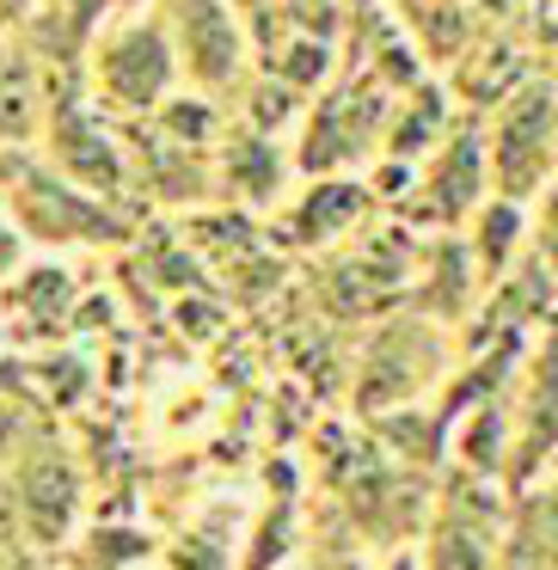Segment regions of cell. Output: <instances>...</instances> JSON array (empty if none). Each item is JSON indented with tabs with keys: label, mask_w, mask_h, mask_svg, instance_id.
I'll list each match as a JSON object with an SVG mask.
<instances>
[{
	"label": "cell",
	"mask_w": 558,
	"mask_h": 570,
	"mask_svg": "<svg viewBox=\"0 0 558 570\" xmlns=\"http://www.w3.org/2000/svg\"><path fill=\"white\" fill-rule=\"evenodd\" d=\"M80 75H87V92L111 117H124V124L154 117L178 92V80H185L166 7H117L92 31L87 56H80Z\"/></svg>",
	"instance_id": "obj_1"
},
{
	"label": "cell",
	"mask_w": 558,
	"mask_h": 570,
	"mask_svg": "<svg viewBox=\"0 0 558 570\" xmlns=\"http://www.w3.org/2000/svg\"><path fill=\"white\" fill-rule=\"evenodd\" d=\"M288 178V154L271 141V129H239L222 141V190L239 203H271Z\"/></svg>",
	"instance_id": "obj_12"
},
{
	"label": "cell",
	"mask_w": 558,
	"mask_h": 570,
	"mask_svg": "<svg viewBox=\"0 0 558 570\" xmlns=\"http://www.w3.org/2000/svg\"><path fill=\"white\" fill-rule=\"evenodd\" d=\"M528 252L546 264V276L558 283V178L528 203Z\"/></svg>",
	"instance_id": "obj_15"
},
{
	"label": "cell",
	"mask_w": 558,
	"mask_h": 570,
	"mask_svg": "<svg viewBox=\"0 0 558 570\" xmlns=\"http://www.w3.org/2000/svg\"><path fill=\"white\" fill-rule=\"evenodd\" d=\"M43 141H50V166L92 197H117L129 185V154L105 124V105L87 92L80 68H50V111H43Z\"/></svg>",
	"instance_id": "obj_4"
},
{
	"label": "cell",
	"mask_w": 558,
	"mask_h": 570,
	"mask_svg": "<svg viewBox=\"0 0 558 570\" xmlns=\"http://www.w3.org/2000/svg\"><path fill=\"white\" fill-rule=\"evenodd\" d=\"M516 521V491L497 479H479L467 466H448V479L435 484L430 515L418 528V558L423 570H497Z\"/></svg>",
	"instance_id": "obj_3"
},
{
	"label": "cell",
	"mask_w": 558,
	"mask_h": 570,
	"mask_svg": "<svg viewBox=\"0 0 558 570\" xmlns=\"http://www.w3.org/2000/svg\"><path fill=\"white\" fill-rule=\"evenodd\" d=\"M460 239H467V252H472V264H479L484 288L503 283V276L528 258V203L497 190V197H484L479 209H472V222H467V234H460Z\"/></svg>",
	"instance_id": "obj_10"
},
{
	"label": "cell",
	"mask_w": 558,
	"mask_h": 570,
	"mask_svg": "<svg viewBox=\"0 0 558 570\" xmlns=\"http://www.w3.org/2000/svg\"><path fill=\"white\" fill-rule=\"evenodd\" d=\"M190 92H227L246 75V31L234 0H160Z\"/></svg>",
	"instance_id": "obj_5"
},
{
	"label": "cell",
	"mask_w": 558,
	"mask_h": 570,
	"mask_svg": "<svg viewBox=\"0 0 558 570\" xmlns=\"http://www.w3.org/2000/svg\"><path fill=\"white\" fill-rule=\"evenodd\" d=\"M374 570H423V558H418V546H393V552H381Z\"/></svg>",
	"instance_id": "obj_16"
},
{
	"label": "cell",
	"mask_w": 558,
	"mask_h": 570,
	"mask_svg": "<svg viewBox=\"0 0 558 570\" xmlns=\"http://www.w3.org/2000/svg\"><path fill=\"white\" fill-rule=\"evenodd\" d=\"M484 185H491V154L472 136H442V148L418 166V197H411V215L430 222L435 234H454V227L472 222V209L484 203Z\"/></svg>",
	"instance_id": "obj_7"
},
{
	"label": "cell",
	"mask_w": 558,
	"mask_h": 570,
	"mask_svg": "<svg viewBox=\"0 0 558 570\" xmlns=\"http://www.w3.org/2000/svg\"><path fill=\"white\" fill-rule=\"evenodd\" d=\"M516 521L528 528V540L540 546L546 570H558V472L540 479L533 491H516Z\"/></svg>",
	"instance_id": "obj_14"
},
{
	"label": "cell",
	"mask_w": 558,
	"mask_h": 570,
	"mask_svg": "<svg viewBox=\"0 0 558 570\" xmlns=\"http://www.w3.org/2000/svg\"><path fill=\"white\" fill-rule=\"evenodd\" d=\"M43 111H50V68L31 43H19L13 31H0V141L43 136Z\"/></svg>",
	"instance_id": "obj_9"
},
{
	"label": "cell",
	"mask_w": 558,
	"mask_h": 570,
	"mask_svg": "<svg viewBox=\"0 0 558 570\" xmlns=\"http://www.w3.org/2000/svg\"><path fill=\"white\" fill-rule=\"evenodd\" d=\"M460 362V344L448 337V325L423 320L411 307H393L356 350V374H350V405L356 417H381V411L423 405L448 386Z\"/></svg>",
	"instance_id": "obj_2"
},
{
	"label": "cell",
	"mask_w": 558,
	"mask_h": 570,
	"mask_svg": "<svg viewBox=\"0 0 558 570\" xmlns=\"http://www.w3.org/2000/svg\"><path fill=\"white\" fill-rule=\"evenodd\" d=\"M75 509H80V479L68 460H38L19 484V515L26 528L38 533L43 546H56L68 528H75Z\"/></svg>",
	"instance_id": "obj_13"
},
{
	"label": "cell",
	"mask_w": 558,
	"mask_h": 570,
	"mask_svg": "<svg viewBox=\"0 0 558 570\" xmlns=\"http://www.w3.org/2000/svg\"><path fill=\"white\" fill-rule=\"evenodd\" d=\"M479 301H484V276H479V264H472L467 239L435 234L430 246L418 252V264H411L405 307L423 313V320H435V325H467L472 313H479Z\"/></svg>",
	"instance_id": "obj_8"
},
{
	"label": "cell",
	"mask_w": 558,
	"mask_h": 570,
	"mask_svg": "<svg viewBox=\"0 0 558 570\" xmlns=\"http://www.w3.org/2000/svg\"><path fill=\"white\" fill-rule=\"evenodd\" d=\"M117 7H148V0H117Z\"/></svg>",
	"instance_id": "obj_17"
},
{
	"label": "cell",
	"mask_w": 558,
	"mask_h": 570,
	"mask_svg": "<svg viewBox=\"0 0 558 570\" xmlns=\"http://www.w3.org/2000/svg\"><path fill=\"white\" fill-rule=\"evenodd\" d=\"M362 209H369V197H362L356 178H325V185L301 190L295 215H288V239L295 246H332V239H350L362 222Z\"/></svg>",
	"instance_id": "obj_11"
},
{
	"label": "cell",
	"mask_w": 558,
	"mask_h": 570,
	"mask_svg": "<svg viewBox=\"0 0 558 570\" xmlns=\"http://www.w3.org/2000/svg\"><path fill=\"white\" fill-rule=\"evenodd\" d=\"M491 154V178L503 197L533 203L546 185H552V160H558V124L546 92H528L521 105H509L503 124H497V141H484Z\"/></svg>",
	"instance_id": "obj_6"
}]
</instances>
